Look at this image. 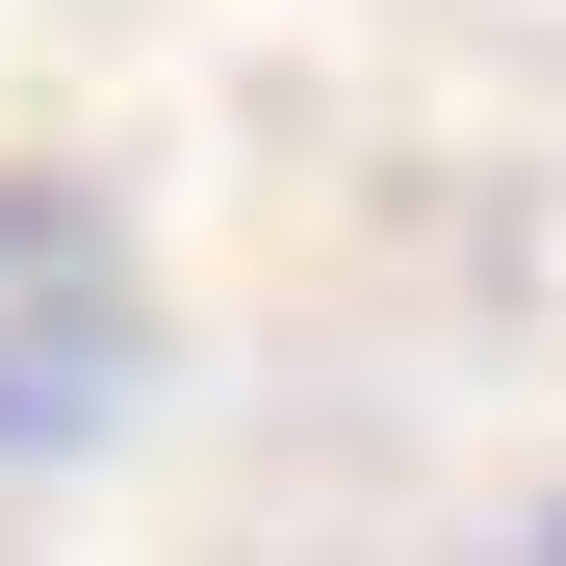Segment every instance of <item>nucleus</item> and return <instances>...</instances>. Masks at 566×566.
I'll return each instance as SVG.
<instances>
[{
  "mask_svg": "<svg viewBox=\"0 0 566 566\" xmlns=\"http://www.w3.org/2000/svg\"><path fill=\"white\" fill-rule=\"evenodd\" d=\"M129 412V232L77 180H0V463H77Z\"/></svg>",
  "mask_w": 566,
  "mask_h": 566,
  "instance_id": "obj_1",
  "label": "nucleus"
}]
</instances>
